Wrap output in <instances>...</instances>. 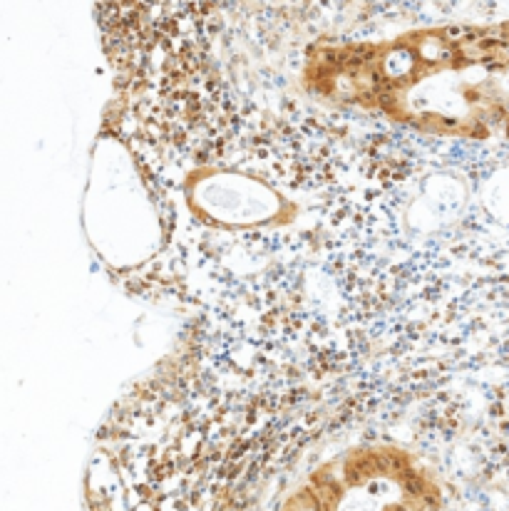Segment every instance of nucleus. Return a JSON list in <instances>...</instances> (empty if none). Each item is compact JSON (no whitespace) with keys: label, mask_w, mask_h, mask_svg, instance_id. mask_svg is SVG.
Instances as JSON below:
<instances>
[]
</instances>
